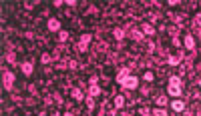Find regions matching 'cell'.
I'll return each mask as SVG.
<instances>
[{
	"label": "cell",
	"mask_w": 201,
	"mask_h": 116,
	"mask_svg": "<svg viewBox=\"0 0 201 116\" xmlns=\"http://www.w3.org/2000/svg\"><path fill=\"white\" fill-rule=\"evenodd\" d=\"M181 80H179V76H171L169 78V88H167V92H169V96H181Z\"/></svg>",
	"instance_id": "cell-1"
},
{
	"label": "cell",
	"mask_w": 201,
	"mask_h": 116,
	"mask_svg": "<svg viewBox=\"0 0 201 116\" xmlns=\"http://www.w3.org/2000/svg\"><path fill=\"white\" fill-rule=\"evenodd\" d=\"M121 84H123L127 90H133V88H137V84H139V80H137V76H125L123 80H119Z\"/></svg>",
	"instance_id": "cell-2"
},
{
	"label": "cell",
	"mask_w": 201,
	"mask_h": 116,
	"mask_svg": "<svg viewBox=\"0 0 201 116\" xmlns=\"http://www.w3.org/2000/svg\"><path fill=\"white\" fill-rule=\"evenodd\" d=\"M171 108H173L175 112H181L183 108H185V102H183V100H173V102H171Z\"/></svg>",
	"instance_id": "cell-3"
},
{
	"label": "cell",
	"mask_w": 201,
	"mask_h": 116,
	"mask_svg": "<svg viewBox=\"0 0 201 116\" xmlns=\"http://www.w3.org/2000/svg\"><path fill=\"white\" fill-rule=\"evenodd\" d=\"M12 80H14V74H12V72H8V74H6V76H4V86L6 88H10V86H12V84H10V82H12Z\"/></svg>",
	"instance_id": "cell-4"
},
{
	"label": "cell",
	"mask_w": 201,
	"mask_h": 116,
	"mask_svg": "<svg viewBox=\"0 0 201 116\" xmlns=\"http://www.w3.org/2000/svg\"><path fill=\"white\" fill-rule=\"evenodd\" d=\"M48 28H50V30H58V28H60V22H58V20H48Z\"/></svg>",
	"instance_id": "cell-5"
},
{
	"label": "cell",
	"mask_w": 201,
	"mask_h": 116,
	"mask_svg": "<svg viewBox=\"0 0 201 116\" xmlns=\"http://www.w3.org/2000/svg\"><path fill=\"white\" fill-rule=\"evenodd\" d=\"M185 46H187L189 50H191L193 46H195V44H193V38H191V36H185Z\"/></svg>",
	"instance_id": "cell-6"
},
{
	"label": "cell",
	"mask_w": 201,
	"mask_h": 116,
	"mask_svg": "<svg viewBox=\"0 0 201 116\" xmlns=\"http://www.w3.org/2000/svg\"><path fill=\"white\" fill-rule=\"evenodd\" d=\"M123 104H125V98H123V96H117V98H115V106H117V108H121Z\"/></svg>",
	"instance_id": "cell-7"
},
{
	"label": "cell",
	"mask_w": 201,
	"mask_h": 116,
	"mask_svg": "<svg viewBox=\"0 0 201 116\" xmlns=\"http://www.w3.org/2000/svg\"><path fill=\"white\" fill-rule=\"evenodd\" d=\"M99 92H100V88L97 86V84H93V86H91V96H97Z\"/></svg>",
	"instance_id": "cell-8"
},
{
	"label": "cell",
	"mask_w": 201,
	"mask_h": 116,
	"mask_svg": "<svg viewBox=\"0 0 201 116\" xmlns=\"http://www.w3.org/2000/svg\"><path fill=\"white\" fill-rule=\"evenodd\" d=\"M167 102H169V100H167L165 96H159V98H157V104H159V106H163V104H167Z\"/></svg>",
	"instance_id": "cell-9"
},
{
	"label": "cell",
	"mask_w": 201,
	"mask_h": 116,
	"mask_svg": "<svg viewBox=\"0 0 201 116\" xmlns=\"http://www.w3.org/2000/svg\"><path fill=\"white\" fill-rule=\"evenodd\" d=\"M32 72V64H24V74H30Z\"/></svg>",
	"instance_id": "cell-10"
},
{
	"label": "cell",
	"mask_w": 201,
	"mask_h": 116,
	"mask_svg": "<svg viewBox=\"0 0 201 116\" xmlns=\"http://www.w3.org/2000/svg\"><path fill=\"white\" fill-rule=\"evenodd\" d=\"M72 96H75V98H82V94H81V90H72Z\"/></svg>",
	"instance_id": "cell-11"
},
{
	"label": "cell",
	"mask_w": 201,
	"mask_h": 116,
	"mask_svg": "<svg viewBox=\"0 0 201 116\" xmlns=\"http://www.w3.org/2000/svg\"><path fill=\"white\" fill-rule=\"evenodd\" d=\"M145 80H153V72H147V74H145Z\"/></svg>",
	"instance_id": "cell-12"
},
{
	"label": "cell",
	"mask_w": 201,
	"mask_h": 116,
	"mask_svg": "<svg viewBox=\"0 0 201 116\" xmlns=\"http://www.w3.org/2000/svg\"><path fill=\"white\" fill-rule=\"evenodd\" d=\"M64 116H72V114H71V112H68V114H64Z\"/></svg>",
	"instance_id": "cell-13"
},
{
	"label": "cell",
	"mask_w": 201,
	"mask_h": 116,
	"mask_svg": "<svg viewBox=\"0 0 201 116\" xmlns=\"http://www.w3.org/2000/svg\"><path fill=\"white\" fill-rule=\"evenodd\" d=\"M145 116H149V114H145Z\"/></svg>",
	"instance_id": "cell-14"
},
{
	"label": "cell",
	"mask_w": 201,
	"mask_h": 116,
	"mask_svg": "<svg viewBox=\"0 0 201 116\" xmlns=\"http://www.w3.org/2000/svg\"><path fill=\"white\" fill-rule=\"evenodd\" d=\"M199 86H201V82H199Z\"/></svg>",
	"instance_id": "cell-15"
}]
</instances>
